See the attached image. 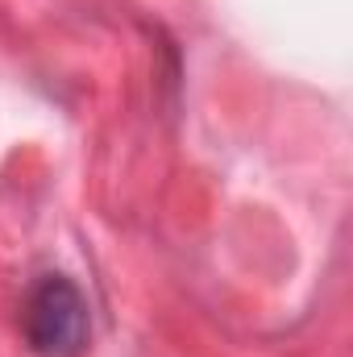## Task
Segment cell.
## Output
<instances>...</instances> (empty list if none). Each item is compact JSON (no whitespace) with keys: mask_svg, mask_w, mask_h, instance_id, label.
I'll list each match as a JSON object with an SVG mask.
<instances>
[{"mask_svg":"<svg viewBox=\"0 0 353 357\" xmlns=\"http://www.w3.org/2000/svg\"><path fill=\"white\" fill-rule=\"evenodd\" d=\"M21 333L33 357H84L88 303L67 274H42L21 303Z\"/></svg>","mask_w":353,"mask_h":357,"instance_id":"obj_1","label":"cell"}]
</instances>
